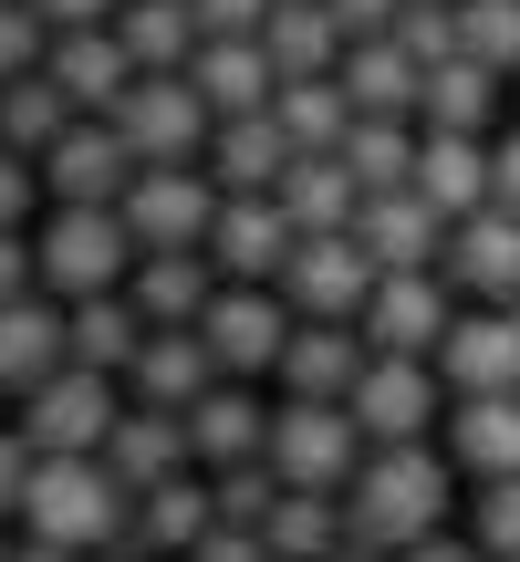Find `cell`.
I'll return each mask as SVG.
<instances>
[{
	"instance_id": "6da1fadb",
	"label": "cell",
	"mask_w": 520,
	"mask_h": 562,
	"mask_svg": "<svg viewBox=\"0 0 520 562\" xmlns=\"http://www.w3.org/2000/svg\"><path fill=\"white\" fill-rule=\"evenodd\" d=\"M448 490H459V469H448V448H364L354 490H343V542L354 552H417L427 531H448Z\"/></svg>"
},
{
	"instance_id": "7a4b0ae2",
	"label": "cell",
	"mask_w": 520,
	"mask_h": 562,
	"mask_svg": "<svg viewBox=\"0 0 520 562\" xmlns=\"http://www.w3.org/2000/svg\"><path fill=\"white\" fill-rule=\"evenodd\" d=\"M125 521H136V490H125L104 459H42L32 490H21V542H63L83 562L115 542Z\"/></svg>"
},
{
	"instance_id": "3957f363",
	"label": "cell",
	"mask_w": 520,
	"mask_h": 562,
	"mask_svg": "<svg viewBox=\"0 0 520 562\" xmlns=\"http://www.w3.org/2000/svg\"><path fill=\"white\" fill-rule=\"evenodd\" d=\"M32 261H42V292L53 302H94V292L136 281V240H125L115 209H53L32 229Z\"/></svg>"
},
{
	"instance_id": "277c9868",
	"label": "cell",
	"mask_w": 520,
	"mask_h": 562,
	"mask_svg": "<svg viewBox=\"0 0 520 562\" xmlns=\"http://www.w3.org/2000/svg\"><path fill=\"white\" fill-rule=\"evenodd\" d=\"M115 417H125V385L83 375V364H63L53 385H32V396L11 406V427L32 438V459H104Z\"/></svg>"
},
{
	"instance_id": "5b68a950",
	"label": "cell",
	"mask_w": 520,
	"mask_h": 562,
	"mask_svg": "<svg viewBox=\"0 0 520 562\" xmlns=\"http://www.w3.org/2000/svg\"><path fill=\"white\" fill-rule=\"evenodd\" d=\"M271 480L281 490H323V501H343L354 490V469H364V438H354V406H292L281 396L271 406Z\"/></svg>"
},
{
	"instance_id": "8992f818",
	"label": "cell",
	"mask_w": 520,
	"mask_h": 562,
	"mask_svg": "<svg viewBox=\"0 0 520 562\" xmlns=\"http://www.w3.org/2000/svg\"><path fill=\"white\" fill-rule=\"evenodd\" d=\"M115 220H125V240H136V261H157V250H208L219 188H208V167H136Z\"/></svg>"
},
{
	"instance_id": "52a82bcc",
	"label": "cell",
	"mask_w": 520,
	"mask_h": 562,
	"mask_svg": "<svg viewBox=\"0 0 520 562\" xmlns=\"http://www.w3.org/2000/svg\"><path fill=\"white\" fill-rule=\"evenodd\" d=\"M448 385H438V364H406V355H364V375H354V438L364 448H427L438 438V417H448Z\"/></svg>"
},
{
	"instance_id": "ba28073f",
	"label": "cell",
	"mask_w": 520,
	"mask_h": 562,
	"mask_svg": "<svg viewBox=\"0 0 520 562\" xmlns=\"http://www.w3.org/2000/svg\"><path fill=\"white\" fill-rule=\"evenodd\" d=\"M115 136L136 146V167H199L208 136H219V115L199 104L188 74H136V94L115 104Z\"/></svg>"
},
{
	"instance_id": "9c48e42d",
	"label": "cell",
	"mask_w": 520,
	"mask_h": 562,
	"mask_svg": "<svg viewBox=\"0 0 520 562\" xmlns=\"http://www.w3.org/2000/svg\"><path fill=\"white\" fill-rule=\"evenodd\" d=\"M459 323V292H448V271H385L375 292H364L354 334L364 355H406V364H438V334Z\"/></svg>"
},
{
	"instance_id": "30bf717a",
	"label": "cell",
	"mask_w": 520,
	"mask_h": 562,
	"mask_svg": "<svg viewBox=\"0 0 520 562\" xmlns=\"http://www.w3.org/2000/svg\"><path fill=\"white\" fill-rule=\"evenodd\" d=\"M199 344H208V364H219L229 385H271L281 344H292V302H281V292H240V281H219V302H208Z\"/></svg>"
},
{
	"instance_id": "8fae6325",
	"label": "cell",
	"mask_w": 520,
	"mask_h": 562,
	"mask_svg": "<svg viewBox=\"0 0 520 562\" xmlns=\"http://www.w3.org/2000/svg\"><path fill=\"white\" fill-rule=\"evenodd\" d=\"M42 188H53V209H125V188H136V146H125L104 115H74L63 146L42 157Z\"/></svg>"
},
{
	"instance_id": "7c38bea8",
	"label": "cell",
	"mask_w": 520,
	"mask_h": 562,
	"mask_svg": "<svg viewBox=\"0 0 520 562\" xmlns=\"http://www.w3.org/2000/svg\"><path fill=\"white\" fill-rule=\"evenodd\" d=\"M302 229L281 220V199H219V229H208V271L240 281V292H281Z\"/></svg>"
},
{
	"instance_id": "4fadbf2b",
	"label": "cell",
	"mask_w": 520,
	"mask_h": 562,
	"mask_svg": "<svg viewBox=\"0 0 520 562\" xmlns=\"http://www.w3.org/2000/svg\"><path fill=\"white\" fill-rule=\"evenodd\" d=\"M438 385L448 396H520V323L489 302H459V323L438 334Z\"/></svg>"
},
{
	"instance_id": "5bb4252c",
	"label": "cell",
	"mask_w": 520,
	"mask_h": 562,
	"mask_svg": "<svg viewBox=\"0 0 520 562\" xmlns=\"http://www.w3.org/2000/svg\"><path fill=\"white\" fill-rule=\"evenodd\" d=\"M364 292H375V261L354 250V229L343 240H302L292 271H281V302H292V323H354Z\"/></svg>"
},
{
	"instance_id": "9a60e30c",
	"label": "cell",
	"mask_w": 520,
	"mask_h": 562,
	"mask_svg": "<svg viewBox=\"0 0 520 562\" xmlns=\"http://www.w3.org/2000/svg\"><path fill=\"white\" fill-rule=\"evenodd\" d=\"M448 292L459 302H489V313H510L520 302V220L510 209H479V220H459L448 229Z\"/></svg>"
},
{
	"instance_id": "2e32d148",
	"label": "cell",
	"mask_w": 520,
	"mask_h": 562,
	"mask_svg": "<svg viewBox=\"0 0 520 562\" xmlns=\"http://www.w3.org/2000/svg\"><path fill=\"white\" fill-rule=\"evenodd\" d=\"M438 448L459 480H520V396H448L438 417Z\"/></svg>"
},
{
	"instance_id": "e0dca14e",
	"label": "cell",
	"mask_w": 520,
	"mask_h": 562,
	"mask_svg": "<svg viewBox=\"0 0 520 562\" xmlns=\"http://www.w3.org/2000/svg\"><path fill=\"white\" fill-rule=\"evenodd\" d=\"M42 74H53V94L74 104V115H104V125H115V104L136 94V63H125L115 21H104V32H53Z\"/></svg>"
},
{
	"instance_id": "ac0fdd59",
	"label": "cell",
	"mask_w": 520,
	"mask_h": 562,
	"mask_svg": "<svg viewBox=\"0 0 520 562\" xmlns=\"http://www.w3.org/2000/svg\"><path fill=\"white\" fill-rule=\"evenodd\" d=\"M354 375H364V334L354 323H292V344H281V364H271V385L292 406H343Z\"/></svg>"
},
{
	"instance_id": "d6986e66",
	"label": "cell",
	"mask_w": 520,
	"mask_h": 562,
	"mask_svg": "<svg viewBox=\"0 0 520 562\" xmlns=\"http://www.w3.org/2000/svg\"><path fill=\"white\" fill-rule=\"evenodd\" d=\"M354 250L375 261V281L385 271H438L448 261V220L417 199V188H396V199H364L354 209Z\"/></svg>"
},
{
	"instance_id": "ffe728a7",
	"label": "cell",
	"mask_w": 520,
	"mask_h": 562,
	"mask_svg": "<svg viewBox=\"0 0 520 562\" xmlns=\"http://www.w3.org/2000/svg\"><path fill=\"white\" fill-rule=\"evenodd\" d=\"M125 302H136L146 334H199L208 302H219V271H208V250H157V261H136Z\"/></svg>"
},
{
	"instance_id": "44dd1931",
	"label": "cell",
	"mask_w": 520,
	"mask_h": 562,
	"mask_svg": "<svg viewBox=\"0 0 520 562\" xmlns=\"http://www.w3.org/2000/svg\"><path fill=\"white\" fill-rule=\"evenodd\" d=\"M63 302L53 292H21V302H0V406H21L32 385H53L63 375Z\"/></svg>"
},
{
	"instance_id": "7402d4cb",
	"label": "cell",
	"mask_w": 520,
	"mask_h": 562,
	"mask_svg": "<svg viewBox=\"0 0 520 562\" xmlns=\"http://www.w3.org/2000/svg\"><path fill=\"white\" fill-rule=\"evenodd\" d=\"M260 448H271V396L260 385H208L188 406V459L199 469H250Z\"/></svg>"
},
{
	"instance_id": "603a6c76",
	"label": "cell",
	"mask_w": 520,
	"mask_h": 562,
	"mask_svg": "<svg viewBox=\"0 0 520 562\" xmlns=\"http://www.w3.org/2000/svg\"><path fill=\"white\" fill-rule=\"evenodd\" d=\"M208 188L219 199H281V178H292V136H281L271 115H229L219 136H208Z\"/></svg>"
},
{
	"instance_id": "cb8c5ba5",
	"label": "cell",
	"mask_w": 520,
	"mask_h": 562,
	"mask_svg": "<svg viewBox=\"0 0 520 562\" xmlns=\"http://www.w3.org/2000/svg\"><path fill=\"white\" fill-rule=\"evenodd\" d=\"M208 385H229V375L208 364V344H199V334H146V344H136V364H125V406H167V417H188Z\"/></svg>"
},
{
	"instance_id": "d4e9b609",
	"label": "cell",
	"mask_w": 520,
	"mask_h": 562,
	"mask_svg": "<svg viewBox=\"0 0 520 562\" xmlns=\"http://www.w3.org/2000/svg\"><path fill=\"white\" fill-rule=\"evenodd\" d=\"M417 199L438 209L448 229L489 209V136H427L417 125Z\"/></svg>"
},
{
	"instance_id": "484cf974",
	"label": "cell",
	"mask_w": 520,
	"mask_h": 562,
	"mask_svg": "<svg viewBox=\"0 0 520 562\" xmlns=\"http://www.w3.org/2000/svg\"><path fill=\"white\" fill-rule=\"evenodd\" d=\"M188 83H199V104L208 115H271V94H281V74H271V53L260 42H199L188 53Z\"/></svg>"
},
{
	"instance_id": "4316f807",
	"label": "cell",
	"mask_w": 520,
	"mask_h": 562,
	"mask_svg": "<svg viewBox=\"0 0 520 562\" xmlns=\"http://www.w3.org/2000/svg\"><path fill=\"white\" fill-rule=\"evenodd\" d=\"M334 83H343V104H354V115H375V125H417V83H427V74L396 53V42H343Z\"/></svg>"
},
{
	"instance_id": "83f0119b",
	"label": "cell",
	"mask_w": 520,
	"mask_h": 562,
	"mask_svg": "<svg viewBox=\"0 0 520 562\" xmlns=\"http://www.w3.org/2000/svg\"><path fill=\"white\" fill-rule=\"evenodd\" d=\"M136 344H146V323H136V302H125V292H94V302H63V355H74L83 375L125 385V364H136Z\"/></svg>"
},
{
	"instance_id": "f1b7e54d",
	"label": "cell",
	"mask_w": 520,
	"mask_h": 562,
	"mask_svg": "<svg viewBox=\"0 0 520 562\" xmlns=\"http://www.w3.org/2000/svg\"><path fill=\"white\" fill-rule=\"evenodd\" d=\"M104 469H115L125 490H157V480H178V469H199V459H188V417H167V406H125L115 438H104Z\"/></svg>"
},
{
	"instance_id": "f546056e",
	"label": "cell",
	"mask_w": 520,
	"mask_h": 562,
	"mask_svg": "<svg viewBox=\"0 0 520 562\" xmlns=\"http://www.w3.org/2000/svg\"><path fill=\"white\" fill-rule=\"evenodd\" d=\"M417 125L427 136H500V74H479V63H438V74L417 83Z\"/></svg>"
},
{
	"instance_id": "4dcf8cb0",
	"label": "cell",
	"mask_w": 520,
	"mask_h": 562,
	"mask_svg": "<svg viewBox=\"0 0 520 562\" xmlns=\"http://www.w3.org/2000/svg\"><path fill=\"white\" fill-rule=\"evenodd\" d=\"M260 53H271L281 83H323V74L343 63V32H334V11H323V0H271V21H260Z\"/></svg>"
},
{
	"instance_id": "1f68e13d",
	"label": "cell",
	"mask_w": 520,
	"mask_h": 562,
	"mask_svg": "<svg viewBox=\"0 0 520 562\" xmlns=\"http://www.w3.org/2000/svg\"><path fill=\"white\" fill-rule=\"evenodd\" d=\"M354 178H343V157H292V178H281V220L302 229V240H343L354 229Z\"/></svg>"
},
{
	"instance_id": "d6a6232c",
	"label": "cell",
	"mask_w": 520,
	"mask_h": 562,
	"mask_svg": "<svg viewBox=\"0 0 520 562\" xmlns=\"http://www.w3.org/2000/svg\"><path fill=\"white\" fill-rule=\"evenodd\" d=\"M208 521H219V510H208V480H199V469H178V480L136 490V531L157 542V562H188V552L208 542Z\"/></svg>"
},
{
	"instance_id": "836d02e7",
	"label": "cell",
	"mask_w": 520,
	"mask_h": 562,
	"mask_svg": "<svg viewBox=\"0 0 520 562\" xmlns=\"http://www.w3.org/2000/svg\"><path fill=\"white\" fill-rule=\"evenodd\" d=\"M334 157H343V178H354V199H396V188H417V125H375V115H354Z\"/></svg>"
},
{
	"instance_id": "e575fe53",
	"label": "cell",
	"mask_w": 520,
	"mask_h": 562,
	"mask_svg": "<svg viewBox=\"0 0 520 562\" xmlns=\"http://www.w3.org/2000/svg\"><path fill=\"white\" fill-rule=\"evenodd\" d=\"M115 42H125L136 74H188V53H199V11H188V0H125Z\"/></svg>"
},
{
	"instance_id": "d590c367",
	"label": "cell",
	"mask_w": 520,
	"mask_h": 562,
	"mask_svg": "<svg viewBox=\"0 0 520 562\" xmlns=\"http://www.w3.org/2000/svg\"><path fill=\"white\" fill-rule=\"evenodd\" d=\"M260 552H271V562H323V552H343V501H323V490H281L271 521H260Z\"/></svg>"
},
{
	"instance_id": "8d00e7d4",
	"label": "cell",
	"mask_w": 520,
	"mask_h": 562,
	"mask_svg": "<svg viewBox=\"0 0 520 562\" xmlns=\"http://www.w3.org/2000/svg\"><path fill=\"white\" fill-rule=\"evenodd\" d=\"M271 125L292 136V157H334L343 125H354V104H343L334 74H323V83H281V94H271Z\"/></svg>"
},
{
	"instance_id": "74e56055",
	"label": "cell",
	"mask_w": 520,
	"mask_h": 562,
	"mask_svg": "<svg viewBox=\"0 0 520 562\" xmlns=\"http://www.w3.org/2000/svg\"><path fill=\"white\" fill-rule=\"evenodd\" d=\"M63 125H74V104L53 94V74H21V83H0V146H11V157H53L63 146Z\"/></svg>"
},
{
	"instance_id": "f35d334b",
	"label": "cell",
	"mask_w": 520,
	"mask_h": 562,
	"mask_svg": "<svg viewBox=\"0 0 520 562\" xmlns=\"http://www.w3.org/2000/svg\"><path fill=\"white\" fill-rule=\"evenodd\" d=\"M459 53L479 74L520 83V0H459Z\"/></svg>"
},
{
	"instance_id": "ab89813d",
	"label": "cell",
	"mask_w": 520,
	"mask_h": 562,
	"mask_svg": "<svg viewBox=\"0 0 520 562\" xmlns=\"http://www.w3.org/2000/svg\"><path fill=\"white\" fill-rule=\"evenodd\" d=\"M385 42H396V53L417 63V74L459 63V0H406V11H396V32H385Z\"/></svg>"
},
{
	"instance_id": "60d3db41",
	"label": "cell",
	"mask_w": 520,
	"mask_h": 562,
	"mask_svg": "<svg viewBox=\"0 0 520 562\" xmlns=\"http://www.w3.org/2000/svg\"><path fill=\"white\" fill-rule=\"evenodd\" d=\"M199 480H208V510H219L229 531H260V521H271V501H281L271 459H250V469H199Z\"/></svg>"
},
{
	"instance_id": "b9f144b4",
	"label": "cell",
	"mask_w": 520,
	"mask_h": 562,
	"mask_svg": "<svg viewBox=\"0 0 520 562\" xmlns=\"http://www.w3.org/2000/svg\"><path fill=\"white\" fill-rule=\"evenodd\" d=\"M468 542L489 562H520V480H489L479 501H468Z\"/></svg>"
},
{
	"instance_id": "7bdbcfd3",
	"label": "cell",
	"mask_w": 520,
	"mask_h": 562,
	"mask_svg": "<svg viewBox=\"0 0 520 562\" xmlns=\"http://www.w3.org/2000/svg\"><path fill=\"white\" fill-rule=\"evenodd\" d=\"M42 53H53V21H42L32 0H0V83L42 74Z\"/></svg>"
},
{
	"instance_id": "ee69618b",
	"label": "cell",
	"mask_w": 520,
	"mask_h": 562,
	"mask_svg": "<svg viewBox=\"0 0 520 562\" xmlns=\"http://www.w3.org/2000/svg\"><path fill=\"white\" fill-rule=\"evenodd\" d=\"M188 11H199V42H260L271 0H188Z\"/></svg>"
},
{
	"instance_id": "f6af8a7d",
	"label": "cell",
	"mask_w": 520,
	"mask_h": 562,
	"mask_svg": "<svg viewBox=\"0 0 520 562\" xmlns=\"http://www.w3.org/2000/svg\"><path fill=\"white\" fill-rule=\"evenodd\" d=\"M32 469H42V459H32V438H21V427L0 417V531L21 521V490H32Z\"/></svg>"
},
{
	"instance_id": "bcb514c9",
	"label": "cell",
	"mask_w": 520,
	"mask_h": 562,
	"mask_svg": "<svg viewBox=\"0 0 520 562\" xmlns=\"http://www.w3.org/2000/svg\"><path fill=\"white\" fill-rule=\"evenodd\" d=\"M32 199H42V167L0 146V229H32Z\"/></svg>"
},
{
	"instance_id": "7dc6e473",
	"label": "cell",
	"mask_w": 520,
	"mask_h": 562,
	"mask_svg": "<svg viewBox=\"0 0 520 562\" xmlns=\"http://www.w3.org/2000/svg\"><path fill=\"white\" fill-rule=\"evenodd\" d=\"M323 11H334V32H343V42H385L406 0H323Z\"/></svg>"
},
{
	"instance_id": "c3c4849f",
	"label": "cell",
	"mask_w": 520,
	"mask_h": 562,
	"mask_svg": "<svg viewBox=\"0 0 520 562\" xmlns=\"http://www.w3.org/2000/svg\"><path fill=\"white\" fill-rule=\"evenodd\" d=\"M42 292V261H32V229H0V302Z\"/></svg>"
},
{
	"instance_id": "681fc988",
	"label": "cell",
	"mask_w": 520,
	"mask_h": 562,
	"mask_svg": "<svg viewBox=\"0 0 520 562\" xmlns=\"http://www.w3.org/2000/svg\"><path fill=\"white\" fill-rule=\"evenodd\" d=\"M489 209L520 220V136H489Z\"/></svg>"
},
{
	"instance_id": "f907efd6",
	"label": "cell",
	"mask_w": 520,
	"mask_h": 562,
	"mask_svg": "<svg viewBox=\"0 0 520 562\" xmlns=\"http://www.w3.org/2000/svg\"><path fill=\"white\" fill-rule=\"evenodd\" d=\"M42 21H53V32H104V21L125 11V0H32Z\"/></svg>"
},
{
	"instance_id": "816d5d0a",
	"label": "cell",
	"mask_w": 520,
	"mask_h": 562,
	"mask_svg": "<svg viewBox=\"0 0 520 562\" xmlns=\"http://www.w3.org/2000/svg\"><path fill=\"white\" fill-rule=\"evenodd\" d=\"M188 562H271V552H260V531H229V521H208V542L188 552Z\"/></svg>"
},
{
	"instance_id": "f5cc1de1",
	"label": "cell",
	"mask_w": 520,
	"mask_h": 562,
	"mask_svg": "<svg viewBox=\"0 0 520 562\" xmlns=\"http://www.w3.org/2000/svg\"><path fill=\"white\" fill-rule=\"evenodd\" d=\"M396 562H489L479 542H468V531H427L417 552H396Z\"/></svg>"
},
{
	"instance_id": "db71d44e",
	"label": "cell",
	"mask_w": 520,
	"mask_h": 562,
	"mask_svg": "<svg viewBox=\"0 0 520 562\" xmlns=\"http://www.w3.org/2000/svg\"><path fill=\"white\" fill-rule=\"evenodd\" d=\"M11 562H83V552H63V542H11Z\"/></svg>"
},
{
	"instance_id": "11a10c76",
	"label": "cell",
	"mask_w": 520,
	"mask_h": 562,
	"mask_svg": "<svg viewBox=\"0 0 520 562\" xmlns=\"http://www.w3.org/2000/svg\"><path fill=\"white\" fill-rule=\"evenodd\" d=\"M323 562H385V552H354V542H343V552H323Z\"/></svg>"
},
{
	"instance_id": "9f6ffc18",
	"label": "cell",
	"mask_w": 520,
	"mask_h": 562,
	"mask_svg": "<svg viewBox=\"0 0 520 562\" xmlns=\"http://www.w3.org/2000/svg\"><path fill=\"white\" fill-rule=\"evenodd\" d=\"M0 562H11V531H0Z\"/></svg>"
},
{
	"instance_id": "6f0895ef",
	"label": "cell",
	"mask_w": 520,
	"mask_h": 562,
	"mask_svg": "<svg viewBox=\"0 0 520 562\" xmlns=\"http://www.w3.org/2000/svg\"><path fill=\"white\" fill-rule=\"evenodd\" d=\"M510 323H520V302H510Z\"/></svg>"
},
{
	"instance_id": "680465c9",
	"label": "cell",
	"mask_w": 520,
	"mask_h": 562,
	"mask_svg": "<svg viewBox=\"0 0 520 562\" xmlns=\"http://www.w3.org/2000/svg\"><path fill=\"white\" fill-rule=\"evenodd\" d=\"M0 417H11V406H0Z\"/></svg>"
}]
</instances>
